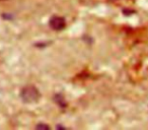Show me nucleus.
I'll use <instances>...</instances> for the list:
<instances>
[{
  "label": "nucleus",
  "mask_w": 148,
  "mask_h": 130,
  "mask_svg": "<svg viewBox=\"0 0 148 130\" xmlns=\"http://www.w3.org/2000/svg\"><path fill=\"white\" fill-rule=\"evenodd\" d=\"M21 97L25 103H36L40 99V91H38L37 87H33V85H27L23 89L21 93Z\"/></svg>",
  "instance_id": "f257e3e1"
},
{
  "label": "nucleus",
  "mask_w": 148,
  "mask_h": 130,
  "mask_svg": "<svg viewBox=\"0 0 148 130\" xmlns=\"http://www.w3.org/2000/svg\"><path fill=\"white\" fill-rule=\"evenodd\" d=\"M50 23V27L52 28L53 30L55 31H61L65 28L66 25V21L63 17H53L49 21Z\"/></svg>",
  "instance_id": "f03ea898"
}]
</instances>
